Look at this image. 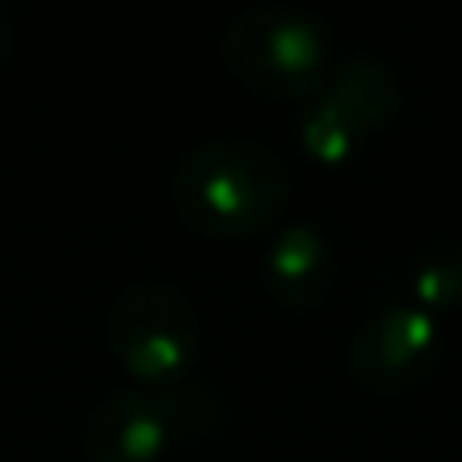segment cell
<instances>
[{
	"label": "cell",
	"instance_id": "obj_1",
	"mask_svg": "<svg viewBox=\"0 0 462 462\" xmlns=\"http://www.w3.org/2000/svg\"><path fill=\"white\" fill-rule=\"evenodd\" d=\"M292 199V175L272 146L219 134L175 162L171 203L183 227L208 239H252L280 224Z\"/></svg>",
	"mask_w": 462,
	"mask_h": 462
},
{
	"label": "cell",
	"instance_id": "obj_7",
	"mask_svg": "<svg viewBox=\"0 0 462 462\" xmlns=\"http://www.w3.org/2000/svg\"><path fill=\"white\" fill-rule=\"evenodd\" d=\"M337 280L333 239L317 224H284L263 255V284L284 309H317Z\"/></svg>",
	"mask_w": 462,
	"mask_h": 462
},
{
	"label": "cell",
	"instance_id": "obj_6",
	"mask_svg": "<svg viewBox=\"0 0 462 462\" xmlns=\"http://www.w3.org/2000/svg\"><path fill=\"white\" fill-rule=\"evenodd\" d=\"M442 353L439 320L398 300L374 312L349 341V374L369 393H406L434 374Z\"/></svg>",
	"mask_w": 462,
	"mask_h": 462
},
{
	"label": "cell",
	"instance_id": "obj_5",
	"mask_svg": "<svg viewBox=\"0 0 462 462\" xmlns=\"http://www.w3.org/2000/svg\"><path fill=\"white\" fill-rule=\"evenodd\" d=\"M402 106L398 73L374 53H357L333 69L328 86L300 114V146L320 167L349 162L369 134L385 126Z\"/></svg>",
	"mask_w": 462,
	"mask_h": 462
},
{
	"label": "cell",
	"instance_id": "obj_8",
	"mask_svg": "<svg viewBox=\"0 0 462 462\" xmlns=\"http://www.w3.org/2000/svg\"><path fill=\"white\" fill-rule=\"evenodd\" d=\"M410 304L422 312H447L462 304V239L442 236L426 244L406 268Z\"/></svg>",
	"mask_w": 462,
	"mask_h": 462
},
{
	"label": "cell",
	"instance_id": "obj_4",
	"mask_svg": "<svg viewBox=\"0 0 462 462\" xmlns=\"http://www.w3.org/2000/svg\"><path fill=\"white\" fill-rule=\"evenodd\" d=\"M106 341L118 365L143 390L187 382L203 353V325L195 304L179 288L143 280L118 292L106 317Z\"/></svg>",
	"mask_w": 462,
	"mask_h": 462
},
{
	"label": "cell",
	"instance_id": "obj_2",
	"mask_svg": "<svg viewBox=\"0 0 462 462\" xmlns=\"http://www.w3.org/2000/svg\"><path fill=\"white\" fill-rule=\"evenodd\" d=\"M224 65L247 89L280 102H312L333 78V32L296 5H252L219 37Z\"/></svg>",
	"mask_w": 462,
	"mask_h": 462
},
{
	"label": "cell",
	"instance_id": "obj_9",
	"mask_svg": "<svg viewBox=\"0 0 462 462\" xmlns=\"http://www.w3.org/2000/svg\"><path fill=\"white\" fill-rule=\"evenodd\" d=\"M8 41H13V32H8V21H5V8H0V61L8 57Z\"/></svg>",
	"mask_w": 462,
	"mask_h": 462
},
{
	"label": "cell",
	"instance_id": "obj_3",
	"mask_svg": "<svg viewBox=\"0 0 462 462\" xmlns=\"http://www.w3.org/2000/svg\"><path fill=\"white\" fill-rule=\"evenodd\" d=\"M224 422V406L203 385L179 382L167 390H114L89 410L86 447L89 462H159L179 439H199Z\"/></svg>",
	"mask_w": 462,
	"mask_h": 462
}]
</instances>
